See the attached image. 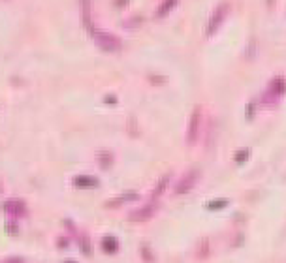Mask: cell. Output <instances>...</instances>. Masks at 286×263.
Returning a JSON list of instances; mask_svg holds the SVG:
<instances>
[{"mask_svg":"<svg viewBox=\"0 0 286 263\" xmlns=\"http://www.w3.org/2000/svg\"><path fill=\"white\" fill-rule=\"evenodd\" d=\"M2 209H4V212H6L8 217L12 218H21L27 214V205L21 199H8V201H4Z\"/></svg>","mask_w":286,"mask_h":263,"instance_id":"277c9868","label":"cell"},{"mask_svg":"<svg viewBox=\"0 0 286 263\" xmlns=\"http://www.w3.org/2000/svg\"><path fill=\"white\" fill-rule=\"evenodd\" d=\"M79 245H81V252H85L87 256L91 254V252H93V250H91V245H89V239H87V237H83V239L79 241Z\"/></svg>","mask_w":286,"mask_h":263,"instance_id":"9a60e30c","label":"cell"},{"mask_svg":"<svg viewBox=\"0 0 286 263\" xmlns=\"http://www.w3.org/2000/svg\"><path fill=\"white\" fill-rule=\"evenodd\" d=\"M6 263H25L21 257H10V259H6Z\"/></svg>","mask_w":286,"mask_h":263,"instance_id":"e0dca14e","label":"cell"},{"mask_svg":"<svg viewBox=\"0 0 286 263\" xmlns=\"http://www.w3.org/2000/svg\"><path fill=\"white\" fill-rule=\"evenodd\" d=\"M200 126H202V109H200V107H194L192 115H190V118H188L187 143H190V145H194V143L198 141Z\"/></svg>","mask_w":286,"mask_h":263,"instance_id":"3957f363","label":"cell"},{"mask_svg":"<svg viewBox=\"0 0 286 263\" xmlns=\"http://www.w3.org/2000/svg\"><path fill=\"white\" fill-rule=\"evenodd\" d=\"M74 184L77 188H85V190H91V188H96L98 186V179H94V177H89V175H77L74 179Z\"/></svg>","mask_w":286,"mask_h":263,"instance_id":"ba28073f","label":"cell"},{"mask_svg":"<svg viewBox=\"0 0 286 263\" xmlns=\"http://www.w3.org/2000/svg\"><path fill=\"white\" fill-rule=\"evenodd\" d=\"M228 205V199L221 198V199H213L211 203H207V210H216V209H224Z\"/></svg>","mask_w":286,"mask_h":263,"instance_id":"4fadbf2b","label":"cell"},{"mask_svg":"<svg viewBox=\"0 0 286 263\" xmlns=\"http://www.w3.org/2000/svg\"><path fill=\"white\" fill-rule=\"evenodd\" d=\"M157 212V205L151 203V205H145V207H141V209L134 210L132 214H130V220L132 222H145V220H149V218L152 217Z\"/></svg>","mask_w":286,"mask_h":263,"instance_id":"8992f818","label":"cell"},{"mask_svg":"<svg viewBox=\"0 0 286 263\" xmlns=\"http://www.w3.org/2000/svg\"><path fill=\"white\" fill-rule=\"evenodd\" d=\"M228 12H230V4H228V2H221V4H218L215 10H213V13H211L209 23H207V29H205V34H207V36L215 34L216 30H218V27L224 23V19H226Z\"/></svg>","mask_w":286,"mask_h":263,"instance_id":"7a4b0ae2","label":"cell"},{"mask_svg":"<svg viewBox=\"0 0 286 263\" xmlns=\"http://www.w3.org/2000/svg\"><path fill=\"white\" fill-rule=\"evenodd\" d=\"M268 94L269 96H273V98H279V96L286 94V81L284 79H282V77H273V79L269 81Z\"/></svg>","mask_w":286,"mask_h":263,"instance_id":"52a82bcc","label":"cell"},{"mask_svg":"<svg viewBox=\"0 0 286 263\" xmlns=\"http://www.w3.org/2000/svg\"><path fill=\"white\" fill-rule=\"evenodd\" d=\"M126 199H138V194H134V192H130V194H123L121 198H117V199H111L109 203H107V207H117V205H121V203H124Z\"/></svg>","mask_w":286,"mask_h":263,"instance_id":"7c38bea8","label":"cell"},{"mask_svg":"<svg viewBox=\"0 0 286 263\" xmlns=\"http://www.w3.org/2000/svg\"><path fill=\"white\" fill-rule=\"evenodd\" d=\"M252 117H254V105L249 104L247 105V118H252Z\"/></svg>","mask_w":286,"mask_h":263,"instance_id":"2e32d148","label":"cell"},{"mask_svg":"<svg viewBox=\"0 0 286 263\" xmlns=\"http://www.w3.org/2000/svg\"><path fill=\"white\" fill-rule=\"evenodd\" d=\"M177 2H179V0H162V2H160V6L157 8V12H155V17L157 19L166 17V15H168V13L177 6Z\"/></svg>","mask_w":286,"mask_h":263,"instance_id":"9c48e42d","label":"cell"},{"mask_svg":"<svg viewBox=\"0 0 286 263\" xmlns=\"http://www.w3.org/2000/svg\"><path fill=\"white\" fill-rule=\"evenodd\" d=\"M102 248H104V252H107V254H115V252L119 250V241L113 237V235H105L104 239H102Z\"/></svg>","mask_w":286,"mask_h":263,"instance_id":"30bf717a","label":"cell"},{"mask_svg":"<svg viewBox=\"0 0 286 263\" xmlns=\"http://www.w3.org/2000/svg\"><path fill=\"white\" fill-rule=\"evenodd\" d=\"M249 156H251V151H249V149H241V151L235 154V162H237V164H243Z\"/></svg>","mask_w":286,"mask_h":263,"instance_id":"5bb4252c","label":"cell"},{"mask_svg":"<svg viewBox=\"0 0 286 263\" xmlns=\"http://www.w3.org/2000/svg\"><path fill=\"white\" fill-rule=\"evenodd\" d=\"M169 181H171V175H169V173H168V175H164L162 179L158 181V184H157V186H155V190H152V199H157L158 196H162L164 190L168 188Z\"/></svg>","mask_w":286,"mask_h":263,"instance_id":"8fae6325","label":"cell"},{"mask_svg":"<svg viewBox=\"0 0 286 263\" xmlns=\"http://www.w3.org/2000/svg\"><path fill=\"white\" fill-rule=\"evenodd\" d=\"M196 181H198V170H190L187 171L185 175H183V179L179 182H177V186H175V194H187L190 192L194 188V184H196Z\"/></svg>","mask_w":286,"mask_h":263,"instance_id":"5b68a950","label":"cell"},{"mask_svg":"<svg viewBox=\"0 0 286 263\" xmlns=\"http://www.w3.org/2000/svg\"><path fill=\"white\" fill-rule=\"evenodd\" d=\"M91 34H93L94 43H96L102 51L113 53L121 49V40H119L117 36L109 34V32H105V30H96V29L91 30Z\"/></svg>","mask_w":286,"mask_h":263,"instance_id":"6da1fadb","label":"cell"},{"mask_svg":"<svg viewBox=\"0 0 286 263\" xmlns=\"http://www.w3.org/2000/svg\"><path fill=\"white\" fill-rule=\"evenodd\" d=\"M64 263H76V261H74V259H66Z\"/></svg>","mask_w":286,"mask_h":263,"instance_id":"ac0fdd59","label":"cell"}]
</instances>
